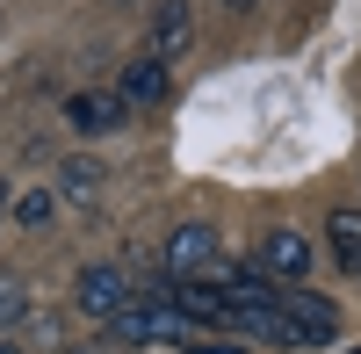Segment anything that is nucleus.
Instances as JSON below:
<instances>
[{"instance_id": "f257e3e1", "label": "nucleus", "mask_w": 361, "mask_h": 354, "mask_svg": "<svg viewBox=\"0 0 361 354\" xmlns=\"http://www.w3.org/2000/svg\"><path fill=\"white\" fill-rule=\"evenodd\" d=\"M137 297H145V289L116 268V260H94V268H80V282H73V304H80L87 318H102V326H109L116 311H130Z\"/></svg>"}, {"instance_id": "f03ea898", "label": "nucleus", "mask_w": 361, "mask_h": 354, "mask_svg": "<svg viewBox=\"0 0 361 354\" xmlns=\"http://www.w3.org/2000/svg\"><path fill=\"white\" fill-rule=\"evenodd\" d=\"M109 333H116V340H145V347H159V340H188L195 326H188L173 304H159V297L145 304V297H137L130 311H116V318H109Z\"/></svg>"}, {"instance_id": "7ed1b4c3", "label": "nucleus", "mask_w": 361, "mask_h": 354, "mask_svg": "<svg viewBox=\"0 0 361 354\" xmlns=\"http://www.w3.org/2000/svg\"><path fill=\"white\" fill-rule=\"evenodd\" d=\"M159 260H166V275H209V268L224 260V239H217L209 224H180V231H166Z\"/></svg>"}, {"instance_id": "20e7f679", "label": "nucleus", "mask_w": 361, "mask_h": 354, "mask_svg": "<svg viewBox=\"0 0 361 354\" xmlns=\"http://www.w3.org/2000/svg\"><path fill=\"white\" fill-rule=\"evenodd\" d=\"M253 268H260L267 282H304V268H311V246L296 239L289 224H275V231H260V246H253Z\"/></svg>"}, {"instance_id": "39448f33", "label": "nucleus", "mask_w": 361, "mask_h": 354, "mask_svg": "<svg viewBox=\"0 0 361 354\" xmlns=\"http://www.w3.org/2000/svg\"><path fill=\"white\" fill-rule=\"evenodd\" d=\"M166 87H173V66H166L159 51H145V58H130V66H123L116 94H123L130 109H152V102H166Z\"/></svg>"}, {"instance_id": "423d86ee", "label": "nucleus", "mask_w": 361, "mask_h": 354, "mask_svg": "<svg viewBox=\"0 0 361 354\" xmlns=\"http://www.w3.org/2000/svg\"><path fill=\"white\" fill-rule=\"evenodd\" d=\"M123 116H130V102L116 94V87H109V94H73V102H66V123H73L80 138H102V130L123 123Z\"/></svg>"}, {"instance_id": "0eeeda50", "label": "nucleus", "mask_w": 361, "mask_h": 354, "mask_svg": "<svg viewBox=\"0 0 361 354\" xmlns=\"http://www.w3.org/2000/svg\"><path fill=\"white\" fill-rule=\"evenodd\" d=\"M325 253H333V268L361 282V210H333L325 217Z\"/></svg>"}, {"instance_id": "6e6552de", "label": "nucleus", "mask_w": 361, "mask_h": 354, "mask_svg": "<svg viewBox=\"0 0 361 354\" xmlns=\"http://www.w3.org/2000/svg\"><path fill=\"white\" fill-rule=\"evenodd\" d=\"M188 37H195V15H188V0H159V15H152V51L173 66V58L188 51Z\"/></svg>"}, {"instance_id": "1a4fd4ad", "label": "nucleus", "mask_w": 361, "mask_h": 354, "mask_svg": "<svg viewBox=\"0 0 361 354\" xmlns=\"http://www.w3.org/2000/svg\"><path fill=\"white\" fill-rule=\"evenodd\" d=\"M58 188H66V195H102V166L94 159H66V166H58Z\"/></svg>"}, {"instance_id": "9d476101", "label": "nucleus", "mask_w": 361, "mask_h": 354, "mask_svg": "<svg viewBox=\"0 0 361 354\" xmlns=\"http://www.w3.org/2000/svg\"><path fill=\"white\" fill-rule=\"evenodd\" d=\"M51 210H58V195H51V188H29V195L15 202V224L37 231V224H51Z\"/></svg>"}, {"instance_id": "9b49d317", "label": "nucleus", "mask_w": 361, "mask_h": 354, "mask_svg": "<svg viewBox=\"0 0 361 354\" xmlns=\"http://www.w3.org/2000/svg\"><path fill=\"white\" fill-rule=\"evenodd\" d=\"M8 318H22V297H15V282L0 275V326H8Z\"/></svg>"}, {"instance_id": "f8f14e48", "label": "nucleus", "mask_w": 361, "mask_h": 354, "mask_svg": "<svg viewBox=\"0 0 361 354\" xmlns=\"http://www.w3.org/2000/svg\"><path fill=\"white\" fill-rule=\"evenodd\" d=\"M180 354H246V347H180Z\"/></svg>"}, {"instance_id": "ddd939ff", "label": "nucleus", "mask_w": 361, "mask_h": 354, "mask_svg": "<svg viewBox=\"0 0 361 354\" xmlns=\"http://www.w3.org/2000/svg\"><path fill=\"white\" fill-rule=\"evenodd\" d=\"M0 354H22V347H15V340H0Z\"/></svg>"}, {"instance_id": "4468645a", "label": "nucleus", "mask_w": 361, "mask_h": 354, "mask_svg": "<svg viewBox=\"0 0 361 354\" xmlns=\"http://www.w3.org/2000/svg\"><path fill=\"white\" fill-rule=\"evenodd\" d=\"M224 8H253V0H224Z\"/></svg>"}, {"instance_id": "2eb2a0df", "label": "nucleus", "mask_w": 361, "mask_h": 354, "mask_svg": "<svg viewBox=\"0 0 361 354\" xmlns=\"http://www.w3.org/2000/svg\"><path fill=\"white\" fill-rule=\"evenodd\" d=\"M0 217H8V188H0Z\"/></svg>"}, {"instance_id": "dca6fc26", "label": "nucleus", "mask_w": 361, "mask_h": 354, "mask_svg": "<svg viewBox=\"0 0 361 354\" xmlns=\"http://www.w3.org/2000/svg\"><path fill=\"white\" fill-rule=\"evenodd\" d=\"M73 354H102V347H73Z\"/></svg>"}]
</instances>
